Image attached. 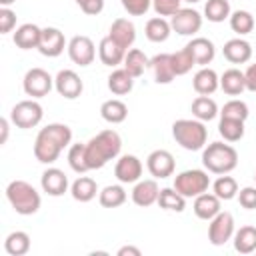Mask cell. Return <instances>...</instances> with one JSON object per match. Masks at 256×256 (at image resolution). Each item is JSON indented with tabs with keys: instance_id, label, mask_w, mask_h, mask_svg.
Returning <instances> with one entry per match:
<instances>
[{
	"instance_id": "obj_38",
	"label": "cell",
	"mask_w": 256,
	"mask_h": 256,
	"mask_svg": "<svg viewBox=\"0 0 256 256\" xmlns=\"http://www.w3.org/2000/svg\"><path fill=\"white\" fill-rule=\"evenodd\" d=\"M228 22H230L232 32H236L238 36L250 34V32L254 30V24H256V22H254V16H252L248 10H234V12L230 14Z\"/></svg>"
},
{
	"instance_id": "obj_43",
	"label": "cell",
	"mask_w": 256,
	"mask_h": 256,
	"mask_svg": "<svg viewBox=\"0 0 256 256\" xmlns=\"http://www.w3.org/2000/svg\"><path fill=\"white\" fill-rule=\"evenodd\" d=\"M250 116V108L244 100H238V98H232L228 100L222 110H220V118H234V120H242L246 122V118Z\"/></svg>"
},
{
	"instance_id": "obj_27",
	"label": "cell",
	"mask_w": 256,
	"mask_h": 256,
	"mask_svg": "<svg viewBox=\"0 0 256 256\" xmlns=\"http://www.w3.org/2000/svg\"><path fill=\"white\" fill-rule=\"evenodd\" d=\"M134 88V76L126 70V68H116L112 70V74L108 76V90L116 96H124L128 92H132Z\"/></svg>"
},
{
	"instance_id": "obj_41",
	"label": "cell",
	"mask_w": 256,
	"mask_h": 256,
	"mask_svg": "<svg viewBox=\"0 0 256 256\" xmlns=\"http://www.w3.org/2000/svg\"><path fill=\"white\" fill-rule=\"evenodd\" d=\"M68 164L74 172L78 174H84L88 172V160H86V144H70L68 148Z\"/></svg>"
},
{
	"instance_id": "obj_29",
	"label": "cell",
	"mask_w": 256,
	"mask_h": 256,
	"mask_svg": "<svg viewBox=\"0 0 256 256\" xmlns=\"http://www.w3.org/2000/svg\"><path fill=\"white\" fill-rule=\"evenodd\" d=\"M144 34L150 42H166L172 34V26L170 22L164 18V16H154L146 22V28H144Z\"/></svg>"
},
{
	"instance_id": "obj_34",
	"label": "cell",
	"mask_w": 256,
	"mask_h": 256,
	"mask_svg": "<svg viewBox=\"0 0 256 256\" xmlns=\"http://www.w3.org/2000/svg\"><path fill=\"white\" fill-rule=\"evenodd\" d=\"M234 250L240 254L256 252V226H242L234 232Z\"/></svg>"
},
{
	"instance_id": "obj_14",
	"label": "cell",
	"mask_w": 256,
	"mask_h": 256,
	"mask_svg": "<svg viewBox=\"0 0 256 256\" xmlns=\"http://www.w3.org/2000/svg\"><path fill=\"white\" fill-rule=\"evenodd\" d=\"M114 176L120 184H136L142 176V162L134 154H124L116 160Z\"/></svg>"
},
{
	"instance_id": "obj_48",
	"label": "cell",
	"mask_w": 256,
	"mask_h": 256,
	"mask_svg": "<svg viewBox=\"0 0 256 256\" xmlns=\"http://www.w3.org/2000/svg\"><path fill=\"white\" fill-rule=\"evenodd\" d=\"M74 2L88 16H96V14H100L104 10V0H74Z\"/></svg>"
},
{
	"instance_id": "obj_2",
	"label": "cell",
	"mask_w": 256,
	"mask_h": 256,
	"mask_svg": "<svg viewBox=\"0 0 256 256\" xmlns=\"http://www.w3.org/2000/svg\"><path fill=\"white\" fill-rule=\"evenodd\" d=\"M122 150V138L116 130L108 128L98 132L86 142V160L90 170L104 168L110 160H114Z\"/></svg>"
},
{
	"instance_id": "obj_47",
	"label": "cell",
	"mask_w": 256,
	"mask_h": 256,
	"mask_svg": "<svg viewBox=\"0 0 256 256\" xmlns=\"http://www.w3.org/2000/svg\"><path fill=\"white\" fill-rule=\"evenodd\" d=\"M238 202L242 208L246 210H254L256 208V186H244L238 190Z\"/></svg>"
},
{
	"instance_id": "obj_4",
	"label": "cell",
	"mask_w": 256,
	"mask_h": 256,
	"mask_svg": "<svg viewBox=\"0 0 256 256\" xmlns=\"http://www.w3.org/2000/svg\"><path fill=\"white\" fill-rule=\"evenodd\" d=\"M202 164L212 174H228L238 166V152L224 142H210L202 148Z\"/></svg>"
},
{
	"instance_id": "obj_8",
	"label": "cell",
	"mask_w": 256,
	"mask_h": 256,
	"mask_svg": "<svg viewBox=\"0 0 256 256\" xmlns=\"http://www.w3.org/2000/svg\"><path fill=\"white\" fill-rule=\"evenodd\" d=\"M22 88L30 98H44L54 88V78L44 68H30L24 74Z\"/></svg>"
},
{
	"instance_id": "obj_18",
	"label": "cell",
	"mask_w": 256,
	"mask_h": 256,
	"mask_svg": "<svg viewBox=\"0 0 256 256\" xmlns=\"http://www.w3.org/2000/svg\"><path fill=\"white\" fill-rule=\"evenodd\" d=\"M186 48L190 50V54H192L196 66H200V68H202V66H208V64L214 60V56H216V46H214V42L208 40V38H204V36L192 38V40L186 44Z\"/></svg>"
},
{
	"instance_id": "obj_51",
	"label": "cell",
	"mask_w": 256,
	"mask_h": 256,
	"mask_svg": "<svg viewBox=\"0 0 256 256\" xmlns=\"http://www.w3.org/2000/svg\"><path fill=\"white\" fill-rule=\"evenodd\" d=\"M0 130H2L0 144H6V140H8V120H6V118H2V120H0Z\"/></svg>"
},
{
	"instance_id": "obj_32",
	"label": "cell",
	"mask_w": 256,
	"mask_h": 256,
	"mask_svg": "<svg viewBox=\"0 0 256 256\" xmlns=\"http://www.w3.org/2000/svg\"><path fill=\"white\" fill-rule=\"evenodd\" d=\"M4 250L10 256H24L30 250V236L24 230H14L4 240Z\"/></svg>"
},
{
	"instance_id": "obj_36",
	"label": "cell",
	"mask_w": 256,
	"mask_h": 256,
	"mask_svg": "<svg viewBox=\"0 0 256 256\" xmlns=\"http://www.w3.org/2000/svg\"><path fill=\"white\" fill-rule=\"evenodd\" d=\"M158 204L160 208L168 210V212H184L186 208V198L172 188H160V196H158Z\"/></svg>"
},
{
	"instance_id": "obj_54",
	"label": "cell",
	"mask_w": 256,
	"mask_h": 256,
	"mask_svg": "<svg viewBox=\"0 0 256 256\" xmlns=\"http://www.w3.org/2000/svg\"><path fill=\"white\" fill-rule=\"evenodd\" d=\"M254 182H256V172H254Z\"/></svg>"
},
{
	"instance_id": "obj_50",
	"label": "cell",
	"mask_w": 256,
	"mask_h": 256,
	"mask_svg": "<svg viewBox=\"0 0 256 256\" xmlns=\"http://www.w3.org/2000/svg\"><path fill=\"white\" fill-rule=\"evenodd\" d=\"M116 254H118V256H140L142 252H140V248H136V246H122V248H118Z\"/></svg>"
},
{
	"instance_id": "obj_17",
	"label": "cell",
	"mask_w": 256,
	"mask_h": 256,
	"mask_svg": "<svg viewBox=\"0 0 256 256\" xmlns=\"http://www.w3.org/2000/svg\"><path fill=\"white\" fill-rule=\"evenodd\" d=\"M40 184L42 190L48 196H62L68 190V176L60 170V168H46L40 176Z\"/></svg>"
},
{
	"instance_id": "obj_5",
	"label": "cell",
	"mask_w": 256,
	"mask_h": 256,
	"mask_svg": "<svg viewBox=\"0 0 256 256\" xmlns=\"http://www.w3.org/2000/svg\"><path fill=\"white\" fill-rule=\"evenodd\" d=\"M172 138L184 150L196 152V150H202L206 146L208 130H206L204 122L198 118H194V120L192 118H180L172 124Z\"/></svg>"
},
{
	"instance_id": "obj_25",
	"label": "cell",
	"mask_w": 256,
	"mask_h": 256,
	"mask_svg": "<svg viewBox=\"0 0 256 256\" xmlns=\"http://www.w3.org/2000/svg\"><path fill=\"white\" fill-rule=\"evenodd\" d=\"M150 70L154 74V82L156 84H170L176 74L172 70V60H170V54H156L150 58Z\"/></svg>"
},
{
	"instance_id": "obj_53",
	"label": "cell",
	"mask_w": 256,
	"mask_h": 256,
	"mask_svg": "<svg viewBox=\"0 0 256 256\" xmlns=\"http://www.w3.org/2000/svg\"><path fill=\"white\" fill-rule=\"evenodd\" d=\"M182 2H188V4H196V2H200V0H182Z\"/></svg>"
},
{
	"instance_id": "obj_20",
	"label": "cell",
	"mask_w": 256,
	"mask_h": 256,
	"mask_svg": "<svg viewBox=\"0 0 256 256\" xmlns=\"http://www.w3.org/2000/svg\"><path fill=\"white\" fill-rule=\"evenodd\" d=\"M192 210H194V214L200 218V220H212L220 210H222V200L212 192V194H208V192H202V194H198L196 198H194V204H192Z\"/></svg>"
},
{
	"instance_id": "obj_6",
	"label": "cell",
	"mask_w": 256,
	"mask_h": 256,
	"mask_svg": "<svg viewBox=\"0 0 256 256\" xmlns=\"http://www.w3.org/2000/svg\"><path fill=\"white\" fill-rule=\"evenodd\" d=\"M210 186V176L206 170L200 168H190L174 178V190H178L184 198H196L202 192H208Z\"/></svg>"
},
{
	"instance_id": "obj_44",
	"label": "cell",
	"mask_w": 256,
	"mask_h": 256,
	"mask_svg": "<svg viewBox=\"0 0 256 256\" xmlns=\"http://www.w3.org/2000/svg\"><path fill=\"white\" fill-rule=\"evenodd\" d=\"M182 0H152V8L158 16H174L182 6Z\"/></svg>"
},
{
	"instance_id": "obj_9",
	"label": "cell",
	"mask_w": 256,
	"mask_h": 256,
	"mask_svg": "<svg viewBox=\"0 0 256 256\" xmlns=\"http://www.w3.org/2000/svg\"><path fill=\"white\" fill-rule=\"evenodd\" d=\"M234 232H236V228H234V216L230 212H226V210L224 212L220 210L210 220V224H208V240L214 246H224L228 240L234 238Z\"/></svg>"
},
{
	"instance_id": "obj_35",
	"label": "cell",
	"mask_w": 256,
	"mask_h": 256,
	"mask_svg": "<svg viewBox=\"0 0 256 256\" xmlns=\"http://www.w3.org/2000/svg\"><path fill=\"white\" fill-rule=\"evenodd\" d=\"M150 64V58L140 50V48H132L126 52L124 56V68L134 76V78H140L144 74V70L148 68Z\"/></svg>"
},
{
	"instance_id": "obj_28",
	"label": "cell",
	"mask_w": 256,
	"mask_h": 256,
	"mask_svg": "<svg viewBox=\"0 0 256 256\" xmlns=\"http://www.w3.org/2000/svg\"><path fill=\"white\" fill-rule=\"evenodd\" d=\"M96 192H98V184L90 176H78L70 186V194L76 202H90L96 198Z\"/></svg>"
},
{
	"instance_id": "obj_37",
	"label": "cell",
	"mask_w": 256,
	"mask_h": 256,
	"mask_svg": "<svg viewBox=\"0 0 256 256\" xmlns=\"http://www.w3.org/2000/svg\"><path fill=\"white\" fill-rule=\"evenodd\" d=\"M230 0H206L204 4V18H208V22H224L226 18H230Z\"/></svg>"
},
{
	"instance_id": "obj_3",
	"label": "cell",
	"mask_w": 256,
	"mask_h": 256,
	"mask_svg": "<svg viewBox=\"0 0 256 256\" xmlns=\"http://www.w3.org/2000/svg\"><path fill=\"white\" fill-rule=\"evenodd\" d=\"M6 198H8L10 206L16 210V214H20V216L36 214L42 204L38 190L26 180H12L6 186Z\"/></svg>"
},
{
	"instance_id": "obj_12",
	"label": "cell",
	"mask_w": 256,
	"mask_h": 256,
	"mask_svg": "<svg viewBox=\"0 0 256 256\" xmlns=\"http://www.w3.org/2000/svg\"><path fill=\"white\" fill-rule=\"evenodd\" d=\"M54 88H56V92H58L62 98H66V100H76V98L82 94L84 84H82V78H80L74 70L66 68V70H60V72L54 76Z\"/></svg>"
},
{
	"instance_id": "obj_21",
	"label": "cell",
	"mask_w": 256,
	"mask_h": 256,
	"mask_svg": "<svg viewBox=\"0 0 256 256\" xmlns=\"http://www.w3.org/2000/svg\"><path fill=\"white\" fill-rule=\"evenodd\" d=\"M128 50H124L116 40H112L110 36H104L98 44V56H100V62L104 66H112L116 68L118 64L124 62V56H126Z\"/></svg>"
},
{
	"instance_id": "obj_10",
	"label": "cell",
	"mask_w": 256,
	"mask_h": 256,
	"mask_svg": "<svg viewBox=\"0 0 256 256\" xmlns=\"http://www.w3.org/2000/svg\"><path fill=\"white\" fill-rule=\"evenodd\" d=\"M68 56L74 64L78 66H90L96 58V46L92 42V38L84 36V34H78V36H72L70 42H68Z\"/></svg>"
},
{
	"instance_id": "obj_52",
	"label": "cell",
	"mask_w": 256,
	"mask_h": 256,
	"mask_svg": "<svg viewBox=\"0 0 256 256\" xmlns=\"http://www.w3.org/2000/svg\"><path fill=\"white\" fill-rule=\"evenodd\" d=\"M14 2H16V0H0L2 6H10V4H14Z\"/></svg>"
},
{
	"instance_id": "obj_15",
	"label": "cell",
	"mask_w": 256,
	"mask_h": 256,
	"mask_svg": "<svg viewBox=\"0 0 256 256\" xmlns=\"http://www.w3.org/2000/svg\"><path fill=\"white\" fill-rule=\"evenodd\" d=\"M64 48H68V44H66V38H64L62 30H58L54 26L42 28V36H40V44H38V52L42 56L56 58L64 52Z\"/></svg>"
},
{
	"instance_id": "obj_23",
	"label": "cell",
	"mask_w": 256,
	"mask_h": 256,
	"mask_svg": "<svg viewBox=\"0 0 256 256\" xmlns=\"http://www.w3.org/2000/svg\"><path fill=\"white\" fill-rule=\"evenodd\" d=\"M108 36L112 40H116L124 50H128L134 44V40H136V26L128 18H116L112 22V26H110Z\"/></svg>"
},
{
	"instance_id": "obj_42",
	"label": "cell",
	"mask_w": 256,
	"mask_h": 256,
	"mask_svg": "<svg viewBox=\"0 0 256 256\" xmlns=\"http://www.w3.org/2000/svg\"><path fill=\"white\" fill-rule=\"evenodd\" d=\"M170 60H172V70H174L176 76H184L192 70V66H196V62H194V58H192V54L186 46L178 52H172Z\"/></svg>"
},
{
	"instance_id": "obj_19",
	"label": "cell",
	"mask_w": 256,
	"mask_h": 256,
	"mask_svg": "<svg viewBox=\"0 0 256 256\" xmlns=\"http://www.w3.org/2000/svg\"><path fill=\"white\" fill-rule=\"evenodd\" d=\"M222 54H224V58H226L230 64H246V62L252 58V46H250V42L244 40L242 36L230 38V40L224 44Z\"/></svg>"
},
{
	"instance_id": "obj_46",
	"label": "cell",
	"mask_w": 256,
	"mask_h": 256,
	"mask_svg": "<svg viewBox=\"0 0 256 256\" xmlns=\"http://www.w3.org/2000/svg\"><path fill=\"white\" fill-rule=\"evenodd\" d=\"M16 26V12L10 10L8 6L0 8V34H8L12 32Z\"/></svg>"
},
{
	"instance_id": "obj_26",
	"label": "cell",
	"mask_w": 256,
	"mask_h": 256,
	"mask_svg": "<svg viewBox=\"0 0 256 256\" xmlns=\"http://www.w3.org/2000/svg\"><path fill=\"white\" fill-rule=\"evenodd\" d=\"M220 88H222L224 94H228V96H240V94L246 90L244 72H240L238 68H228V70H224V74L220 76Z\"/></svg>"
},
{
	"instance_id": "obj_30",
	"label": "cell",
	"mask_w": 256,
	"mask_h": 256,
	"mask_svg": "<svg viewBox=\"0 0 256 256\" xmlns=\"http://www.w3.org/2000/svg\"><path fill=\"white\" fill-rule=\"evenodd\" d=\"M100 116H102L108 124H120V122H124L126 116H128V106H126L122 100H118V98H110V100L102 102V106H100Z\"/></svg>"
},
{
	"instance_id": "obj_40",
	"label": "cell",
	"mask_w": 256,
	"mask_h": 256,
	"mask_svg": "<svg viewBox=\"0 0 256 256\" xmlns=\"http://www.w3.org/2000/svg\"><path fill=\"white\" fill-rule=\"evenodd\" d=\"M218 134L226 142H238L244 136V122L242 120H234V118H220Z\"/></svg>"
},
{
	"instance_id": "obj_45",
	"label": "cell",
	"mask_w": 256,
	"mask_h": 256,
	"mask_svg": "<svg viewBox=\"0 0 256 256\" xmlns=\"http://www.w3.org/2000/svg\"><path fill=\"white\" fill-rule=\"evenodd\" d=\"M120 2L130 16H144L152 6V0H120Z\"/></svg>"
},
{
	"instance_id": "obj_33",
	"label": "cell",
	"mask_w": 256,
	"mask_h": 256,
	"mask_svg": "<svg viewBox=\"0 0 256 256\" xmlns=\"http://www.w3.org/2000/svg\"><path fill=\"white\" fill-rule=\"evenodd\" d=\"M126 198H128V194L120 184L104 186L98 192V202H100L102 208H118V206H122L126 202Z\"/></svg>"
},
{
	"instance_id": "obj_31",
	"label": "cell",
	"mask_w": 256,
	"mask_h": 256,
	"mask_svg": "<svg viewBox=\"0 0 256 256\" xmlns=\"http://www.w3.org/2000/svg\"><path fill=\"white\" fill-rule=\"evenodd\" d=\"M190 110H192V116L198 118V120H202V122H210V120H214L220 114L218 112V104L210 96H198V98H194Z\"/></svg>"
},
{
	"instance_id": "obj_7",
	"label": "cell",
	"mask_w": 256,
	"mask_h": 256,
	"mask_svg": "<svg viewBox=\"0 0 256 256\" xmlns=\"http://www.w3.org/2000/svg\"><path fill=\"white\" fill-rule=\"evenodd\" d=\"M42 116H44V110H42L40 102H36V98L20 100L10 110V122L16 128H22V130H28V128L38 126L42 122Z\"/></svg>"
},
{
	"instance_id": "obj_39",
	"label": "cell",
	"mask_w": 256,
	"mask_h": 256,
	"mask_svg": "<svg viewBox=\"0 0 256 256\" xmlns=\"http://www.w3.org/2000/svg\"><path fill=\"white\" fill-rule=\"evenodd\" d=\"M212 192L220 200H232V198L238 196V182L232 176H228V174H220L212 182Z\"/></svg>"
},
{
	"instance_id": "obj_13",
	"label": "cell",
	"mask_w": 256,
	"mask_h": 256,
	"mask_svg": "<svg viewBox=\"0 0 256 256\" xmlns=\"http://www.w3.org/2000/svg\"><path fill=\"white\" fill-rule=\"evenodd\" d=\"M146 168L148 172L154 176V178H168L174 174V168H176V162H174V156L164 150V148H158V150H152L146 158Z\"/></svg>"
},
{
	"instance_id": "obj_22",
	"label": "cell",
	"mask_w": 256,
	"mask_h": 256,
	"mask_svg": "<svg viewBox=\"0 0 256 256\" xmlns=\"http://www.w3.org/2000/svg\"><path fill=\"white\" fill-rule=\"evenodd\" d=\"M192 86H194V90H196L198 96H210V94H214L220 88V76L216 74V70H212L208 66H202L194 74Z\"/></svg>"
},
{
	"instance_id": "obj_16",
	"label": "cell",
	"mask_w": 256,
	"mask_h": 256,
	"mask_svg": "<svg viewBox=\"0 0 256 256\" xmlns=\"http://www.w3.org/2000/svg\"><path fill=\"white\" fill-rule=\"evenodd\" d=\"M160 196V186L156 180H138L132 188V202L140 208H148L158 202Z\"/></svg>"
},
{
	"instance_id": "obj_49",
	"label": "cell",
	"mask_w": 256,
	"mask_h": 256,
	"mask_svg": "<svg viewBox=\"0 0 256 256\" xmlns=\"http://www.w3.org/2000/svg\"><path fill=\"white\" fill-rule=\"evenodd\" d=\"M244 78H246V90L250 92H256V62L250 64L244 72Z\"/></svg>"
},
{
	"instance_id": "obj_24",
	"label": "cell",
	"mask_w": 256,
	"mask_h": 256,
	"mask_svg": "<svg viewBox=\"0 0 256 256\" xmlns=\"http://www.w3.org/2000/svg\"><path fill=\"white\" fill-rule=\"evenodd\" d=\"M40 36H42V28L36 26V24H32V22H26V24H22V26L16 28L12 40H14V44H16L18 48H22V50H32V48L38 50Z\"/></svg>"
},
{
	"instance_id": "obj_1",
	"label": "cell",
	"mask_w": 256,
	"mask_h": 256,
	"mask_svg": "<svg viewBox=\"0 0 256 256\" xmlns=\"http://www.w3.org/2000/svg\"><path fill=\"white\" fill-rule=\"evenodd\" d=\"M72 142V130L68 124L62 122H52L36 134L34 140V158L42 164H54L60 156V152L70 146Z\"/></svg>"
},
{
	"instance_id": "obj_11",
	"label": "cell",
	"mask_w": 256,
	"mask_h": 256,
	"mask_svg": "<svg viewBox=\"0 0 256 256\" xmlns=\"http://www.w3.org/2000/svg\"><path fill=\"white\" fill-rule=\"evenodd\" d=\"M170 26L180 36H194L202 28V16L194 8H180L174 16H170Z\"/></svg>"
}]
</instances>
